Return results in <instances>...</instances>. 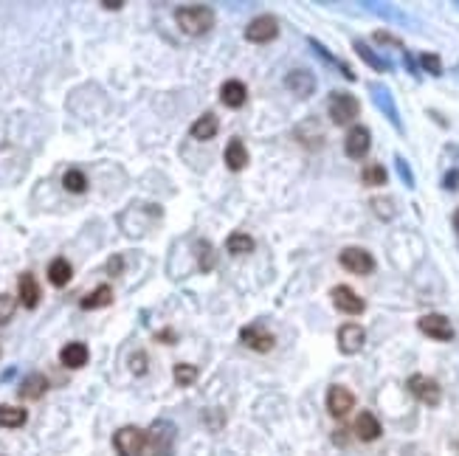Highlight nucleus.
I'll return each instance as SVG.
<instances>
[{"label":"nucleus","instance_id":"obj_37","mask_svg":"<svg viewBox=\"0 0 459 456\" xmlns=\"http://www.w3.org/2000/svg\"><path fill=\"white\" fill-rule=\"evenodd\" d=\"M130 366H133L135 375H144V372H147V358H144V355H135V358L130 361Z\"/></svg>","mask_w":459,"mask_h":456},{"label":"nucleus","instance_id":"obj_32","mask_svg":"<svg viewBox=\"0 0 459 456\" xmlns=\"http://www.w3.org/2000/svg\"><path fill=\"white\" fill-rule=\"evenodd\" d=\"M197 366H192V363H178L175 369H172V377H175V383L178 386H192L194 380H197Z\"/></svg>","mask_w":459,"mask_h":456},{"label":"nucleus","instance_id":"obj_1","mask_svg":"<svg viewBox=\"0 0 459 456\" xmlns=\"http://www.w3.org/2000/svg\"><path fill=\"white\" fill-rule=\"evenodd\" d=\"M214 20H217V15H214V9L206 6V4H189V6H180V9L175 12L178 29H180L183 34H189V37H200V34L211 32V29H214Z\"/></svg>","mask_w":459,"mask_h":456},{"label":"nucleus","instance_id":"obj_23","mask_svg":"<svg viewBox=\"0 0 459 456\" xmlns=\"http://www.w3.org/2000/svg\"><path fill=\"white\" fill-rule=\"evenodd\" d=\"M217 130H220V119L214 116V113H203L194 124H192V138H197V141H208V138H214L217 135Z\"/></svg>","mask_w":459,"mask_h":456},{"label":"nucleus","instance_id":"obj_28","mask_svg":"<svg viewBox=\"0 0 459 456\" xmlns=\"http://www.w3.org/2000/svg\"><path fill=\"white\" fill-rule=\"evenodd\" d=\"M307 43H310V48H313V51H316V54H319V57H321V60H324L327 65H333L335 71H341V74H344V79H350V82L355 79V74H352V71H350V68H347V65H344L341 60H335V57H333V51H330V48H324V46H321V43H319L316 37H310Z\"/></svg>","mask_w":459,"mask_h":456},{"label":"nucleus","instance_id":"obj_7","mask_svg":"<svg viewBox=\"0 0 459 456\" xmlns=\"http://www.w3.org/2000/svg\"><path fill=\"white\" fill-rule=\"evenodd\" d=\"M277 37H279V20L274 15H260L246 26V40L248 43L262 46V43H271Z\"/></svg>","mask_w":459,"mask_h":456},{"label":"nucleus","instance_id":"obj_9","mask_svg":"<svg viewBox=\"0 0 459 456\" xmlns=\"http://www.w3.org/2000/svg\"><path fill=\"white\" fill-rule=\"evenodd\" d=\"M369 147H372V133H369L364 124H355V127L347 133V138H344V152H347V158H352V161L366 158Z\"/></svg>","mask_w":459,"mask_h":456},{"label":"nucleus","instance_id":"obj_36","mask_svg":"<svg viewBox=\"0 0 459 456\" xmlns=\"http://www.w3.org/2000/svg\"><path fill=\"white\" fill-rule=\"evenodd\" d=\"M394 166H397V172H400L403 183H406L408 189H414V175H411V169H408V163H406V158H403V155H394Z\"/></svg>","mask_w":459,"mask_h":456},{"label":"nucleus","instance_id":"obj_39","mask_svg":"<svg viewBox=\"0 0 459 456\" xmlns=\"http://www.w3.org/2000/svg\"><path fill=\"white\" fill-rule=\"evenodd\" d=\"M124 268V262H121V257H113L110 260V265H107V274H119Z\"/></svg>","mask_w":459,"mask_h":456},{"label":"nucleus","instance_id":"obj_24","mask_svg":"<svg viewBox=\"0 0 459 456\" xmlns=\"http://www.w3.org/2000/svg\"><path fill=\"white\" fill-rule=\"evenodd\" d=\"M107 304H113V288L110 285H99L96 290H91L82 302H79V307L82 310H102V307H107Z\"/></svg>","mask_w":459,"mask_h":456},{"label":"nucleus","instance_id":"obj_14","mask_svg":"<svg viewBox=\"0 0 459 456\" xmlns=\"http://www.w3.org/2000/svg\"><path fill=\"white\" fill-rule=\"evenodd\" d=\"M285 88H288L296 99H310V96L316 93V76H313L310 71H305V68H296V71H291V74L285 76Z\"/></svg>","mask_w":459,"mask_h":456},{"label":"nucleus","instance_id":"obj_13","mask_svg":"<svg viewBox=\"0 0 459 456\" xmlns=\"http://www.w3.org/2000/svg\"><path fill=\"white\" fill-rule=\"evenodd\" d=\"M352 405H355V394L347 386H330V391H327V411H330V417L341 420V417H347L352 411Z\"/></svg>","mask_w":459,"mask_h":456},{"label":"nucleus","instance_id":"obj_17","mask_svg":"<svg viewBox=\"0 0 459 456\" xmlns=\"http://www.w3.org/2000/svg\"><path fill=\"white\" fill-rule=\"evenodd\" d=\"M18 299H20L23 307H29V310H34V307L40 304L43 290H40L34 274H20V279H18Z\"/></svg>","mask_w":459,"mask_h":456},{"label":"nucleus","instance_id":"obj_34","mask_svg":"<svg viewBox=\"0 0 459 456\" xmlns=\"http://www.w3.org/2000/svg\"><path fill=\"white\" fill-rule=\"evenodd\" d=\"M420 68H425L431 76H442V62H439V57L431 54V51L420 54Z\"/></svg>","mask_w":459,"mask_h":456},{"label":"nucleus","instance_id":"obj_15","mask_svg":"<svg viewBox=\"0 0 459 456\" xmlns=\"http://www.w3.org/2000/svg\"><path fill=\"white\" fill-rule=\"evenodd\" d=\"M369 93H372L375 105L380 107V113H383V116L392 121V127L403 130V124H400V113H397L394 99H392V90H389V88H383V85H378V82H372V85H369Z\"/></svg>","mask_w":459,"mask_h":456},{"label":"nucleus","instance_id":"obj_6","mask_svg":"<svg viewBox=\"0 0 459 456\" xmlns=\"http://www.w3.org/2000/svg\"><path fill=\"white\" fill-rule=\"evenodd\" d=\"M406 389H408V394L414 397V400H420L423 405H439V400H442V389H439V383L434 380V377H428V375H411L408 377V383H406Z\"/></svg>","mask_w":459,"mask_h":456},{"label":"nucleus","instance_id":"obj_4","mask_svg":"<svg viewBox=\"0 0 459 456\" xmlns=\"http://www.w3.org/2000/svg\"><path fill=\"white\" fill-rule=\"evenodd\" d=\"M113 448L119 456H144L147 450V431L135 425H124L113 434Z\"/></svg>","mask_w":459,"mask_h":456},{"label":"nucleus","instance_id":"obj_25","mask_svg":"<svg viewBox=\"0 0 459 456\" xmlns=\"http://www.w3.org/2000/svg\"><path fill=\"white\" fill-rule=\"evenodd\" d=\"M352 48H355V54H358V57H361V60H364V62L372 68V71H378V74H386V71L392 68V65H389L383 57H378V54H375V51H372V48H369L364 40H352Z\"/></svg>","mask_w":459,"mask_h":456},{"label":"nucleus","instance_id":"obj_11","mask_svg":"<svg viewBox=\"0 0 459 456\" xmlns=\"http://www.w3.org/2000/svg\"><path fill=\"white\" fill-rule=\"evenodd\" d=\"M330 299H333V304H335L341 313H347V316H361V313L366 310V302H364L352 288H347V285L333 288Z\"/></svg>","mask_w":459,"mask_h":456},{"label":"nucleus","instance_id":"obj_10","mask_svg":"<svg viewBox=\"0 0 459 456\" xmlns=\"http://www.w3.org/2000/svg\"><path fill=\"white\" fill-rule=\"evenodd\" d=\"M240 341H243L248 349H254V352H271V349L277 347L274 333H268V330L260 327V324H248V327H243V330H240Z\"/></svg>","mask_w":459,"mask_h":456},{"label":"nucleus","instance_id":"obj_33","mask_svg":"<svg viewBox=\"0 0 459 456\" xmlns=\"http://www.w3.org/2000/svg\"><path fill=\"white\" fill-rule=\"evenodd\" d=\"M15 310H18V302H15V296H9V293H0V327L12 321Z\"/></svg>","mask_w":459,"mask_h":456},{"label":"nucleus","instance_id":"obj_3","mask_svg":"<svg viewBox=\"0 0 459 456\" xmlns=\"http://www.w3.org/2000/svg\"><path fill=\"white\" fill-rule=\"evenodd\" d=\"M327 113H330L333 124L344 127V124H350V121H355V119H358V113H361V102H358L352 93L335 90V93H330V102H327Z\"/></svg>","mask_w":459,"mask_h":456},{"label":"nucleus","instance_id":"obj_31","mask_svg":"<svg viewBox=\"0 0 459 456\" xmlns=\"http://www.w3.org/2000/svg\"><path fill=\"white\" fill-rule=\"evenodd\" d=\"M194 251H197V268H200V271H211L214 262H217V260H214V248H211L206 240H197V243H194Z\"/></svg>","mask_w":459,"mask_h":456},{"label":"nucleus","instance_id":"obj_12","mask_svg":"<svg viewBox=\"0 0 459 456\" xmlns=\"http://www.w3.org/2000/svg\"><path fill=\"white\" fill-rule=\"evenodd\" d=\"M335 341H338V349L344 355H355V352H361V347L366 341V330L361 324H341Z\"/></svg>","mask_w":459,"mask_h":456},{"label":"nucleus","instance_id":"obj_18","mask_svg":"<svg viewBox=\"0 0 459 456\" xmlns=\"http://www.w3.org/2000/svg\"><path fill=\"white\" fill-rule=\"evenodd\" d=\"M220 99H222L225 107L240 110V107L246 105V99H248V88H246L240 79H228V82H222V88H220Z\"/></svg>","mask_w":459,"mask_h":456},{"label":"nucleus","instance_id":"obj_27","mask_svg":"<svg viewBox=\"0 0 459 456\" xmlns=\"http://www.w3.org/2000/svg\"><path fill=\"white\" fill-rule=\"evenodd\" d=\"M26 420H29L26 408H20V405H6V403L0 405V428H23Z\"/></svg>","mask_w":459,"mask_h":456},{"label":"nucleus","instance_id":"obj_2","mask_svg":"<svg viewBox=\"0 0 459 456\" xmlns=\"http://www.w3.org/2000/svg\"><path fill=\"white\" fill-rule=\"evenodd\" d=\"M175 422L169 420H155L147 431V456H172L175 450Z\"/></svg>","mask_w":459,"mask_h":456},{"label":"nucleus","instance_id":"obj_22","mask_svg":"<svg viewBox=\"0 0 459 456\" xmlns=\"http://www.w3.org/2000/svg\"><path fill=\"white\" fill-rule=\"evenodd\" d=\"M257 243L251 234H243V232H234V234H228L225 237V251L232 254V257H246V254H254Z\"/></svg>","mask_w":459,"mask_h":456},{"label":"nucleus","instance_id":"obj_21","mask_svg":"<svg viewBox=\"0 0 459 456\" xmlns=\"http://www.w3.org/2000/svg\"><path fill=\"white\" fill-rule=\"evenodd\" d=\"M46 391H48V377H46L43 372L26 375L23 383H20V389H18V394H20L23 400H40Z\"/></svg>","mask_w":459,"mask_h":456},{"label":"nucleus","instance_id":"obj_29","mask_svg":"<svg viewBox=\"0 0 459 456\" xmlns=\"http://www.w3.org/2000/svg\"><path fill=\"white\" fill-rule=\"evenodd\" d=\"M62 186H65V192H71V194H82V192H88V177H85L82 169H68V172L62 175Z\"/></svg>","mask_w":459,"mask_h":456},{"label":"nucleus","instance_id":"obj_30","mask_svg":"<svg viewBox=\"0 0 459 456\" xmlns=\"http://www.w3.org/2000/svg\"><path fill=\"white\" fill-rule=\"evenodd\" d=\"M361 180H364V186H383L389 180V175H386V169L380 163H369V166H364Z\"/></svg>","mask_w":459,"mask_h":456},{"label":"nucleus","instance_id":"obj_16","mask_svg":"<svg viewBox=\"0 0 459 456\" xmlns=\"http://www.w3.org/2000/svg\"><path fill=\"white\" fill-rule=\"evenodd\" d=\"M222 161H225V166L232 169V172H243L246 166H248V161H251V155H248V149H246V144L240 141V138H232L225 144V152H222Z\"/></svg>","mask_w":459,"mask_h":456},{"label":"nucleus","instance_id":"obj_26","mask_svg":"<svg viewBox=\"0 0 459 456\" xmlns=\"http://www.w3.org/2000/svg\"><path fill=\"white\" fill-rule=\"evenodd\" d=\"M71 279H74V268H71V262L62 260V257H57V260L48 265V282H51L54 288H65Z\"/></svg>","mask_w":459,"mask_h":456},{"label":"nucleus","instance_id":"obj_35","mask_svg":"<svg viewBox=\"0 0 459 456\" xmlns=\"http://www.w3.org/2000/svg\"><path fill=\"white\" fill-rule=\"evenodd\" d=\"M372 208H375V214L380 220H392L394 217V200H389V197H375L372 200Z\"/></svg>","mask_w":459,"mask_h":456},{"label":"nucleus","instance_id":"obj_40","mask_svg":"<svg viewBox=\"0 0 459 456\" xmlns=\"http://www.w3.org/2000/svg\"><path fill=\"white\" fill-rule=\"evenodd\" d=\"M453 228H456V234H459V208L453 211Z\"/></svg>","mask_w":459,"mask_h":456},{"label":"nucleus","instance_id":"obj_20","mask_svg":"<svg viewBox=\"0 0 459 456\" xmlns=\"http://www.w3.org/2000/svg\"><path fill=\"white\" fill-rule=\"evenodd\" d=\"M355 436L361 439V442H375L380 434H383V428H380V422H378V417L372 414V411H361L358 417H355Z\"/></svg>","mask_w":459,"mask_h":456},{"label":"nucleus","instance_id":"obj_38","mask_svg":"<svg viewBox=\"0 0 459 456\" xmlns=\"http://www.w3.org/2000/svg\"><path fill=\"white\" fill-rule=\"evenodd\" d=\"M102 9H110V12H119V9H124V0H102Z\"/></svg>","mask_w":459,"mask_h":456},{"label":"nucleus","instance_id":"obj_19","mask_svg":"<svg viewBox=\"0 0 459 456\" xmlns=\"http://www.w3.org/2000/svg\"><path fill=\"white\" fill-rule=\"evenodd\" d=\"M88 361H91V352H88V347L79 344V341H71V344H65V347L60 349V363H62L65 369H82Z\"/></svg>","mask_w":459,"mask_h":456},{"label":"nucleus","instance_id":"obj_5","mask_svg":"<svg viewBox=\"0 0 459 456\" xmlns=\"http://www.w3.org/2000/svg\"><path fill=\"white\" fill-rule=\"evenodd\" d=\"M338 262H341L344 271H350V274H355V276H369V274L375 271V257H372L366 248H361V246L344 248V251L338 254Z\"/></svg>","mask_w":459,"mask_h":456},{"label":"nucleus","instance_id":"obj_8","mask_svg":"<svg viewBox=\"0 0 459 456\" xmlns=\"http://www.w3.org/2000/svg\"><path fill=\"white\" fill-rule=\"evenodd\" d=\"M420 333L428 335L431 341H453V324L442 316V313H428L417 321Z\"/></svg>","mask_w":459,"mask_h":456}]
</instances>
